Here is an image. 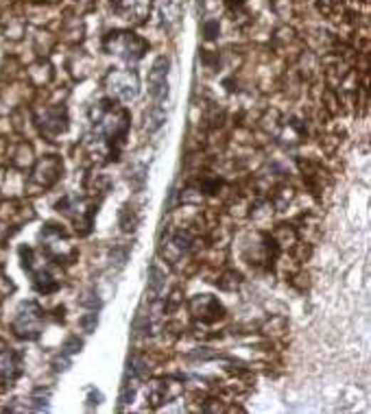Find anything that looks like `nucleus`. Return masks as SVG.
I'll return each mask as SVG.
<instances>
[{
	"instance_id": "6e6552de",
	"label": "nucleus",
	"mask_w": 371,
	"mask_h": 414,
	"mask_svg": "<svg viewBox=\"0 0 371 414\" xmlns=\"http://www.w3.org/2000/svg\"><path fill=\"white\" fill-rule=\"evenodd\" d=\"M162 288V272L157 268H151V290L157 292Z\"/></svg>"
},
{
	"instance_id": "20e7f679",
	"label": "nucleus",
	"mask_w": 371,
	"mask_h": 414,
	"mask_svg": "<svg viewBox=\"0 0 371 414\" xmlns=\"http://www.w3.org/2000/svg\"><path fill=\"white\" fill-rule=\"evenodd\" d=\"M168 57H160L155 59L153 68H151V75H149V92L153 96V100H162L168 94Z\"/></svg>"
},
{
	"instance_id": "423d86ee",
	"label": "nucleus",
	"mask_w": 371,
	"mask_h": 414,
	"mask_svg": "<svg viewBox=\"0 0 371 414\" xmlns=\"http://www.w3.org/2000/svg\"><path fill=\"white\" fill-rule=\"evenodd\" d=\"M164 120H166V114H164L160 107H153V110L147 114V131H149V133H155V131L164 124Z\"/></svg>"
},
{
	"instance_id": "f03ea898",
	"label": "nucleus",
	"mask_w": 371,
	"mask_h": 414,
	"mask_svg": "<svg viewBox=\"0 0 371 414\" xmlns=\"http://www.w3.org/2000/svg\"><path fill=\"white\" fill-rule=\"evenodd\" d=\"M14 331L20 338L33 340L42 334V312L36 303H22L14 321Z\"/></svg>"
},
{
	"instance_id": "0eeeda50",
	"label": "nucleus",
	"mask_w": 371,
	"mask_h": 414,
	"mask_svg": "<svg viewBox=\"0 0 371 414\" xmlns=\"http://www.w3.org/2000/svg\"><path fill=\"white\" fill-rule=\"evenodd\" d=\"M204 33H206V38H208V40H214V38L219 36V22H216V20L206 22V24H204Z\"/></svg>"
},
{
	"instance_id": "9d476101",
	"label": "nucleus",
	"mask_w": 371,
	"mask_h": 414,
	"mask_svg": "<svg viewBox=\"0 0 371 414\" xmlns=\"http://www.w3.org/2000/svg\"><path fill=\"white\" fill-rule=\"evenodd\" d=\"M243 3H245V0H227V5H229V7H241Z\"/></svg>"
},
{
	"instance_id": "39448f33",
	"label": "nucleus",
	"mask_w": 371,
	"mask_h": 414,
	"mask_svg": "<svg viewBox=\"0 0 371 414\" xmlns=\"http://www.w3.org/2000/svg\"><path fill=\"white\" fill-rule=\"evenodd\" d=\"M20 366H22L20 356L11 347H7V344H0V382L3 384L14 382L22 371Z\"/></svg>"
},
{
	"instance_id": "f257e3e1",
	"label": "nucleus",
	"mask_w": 371,
	"mask_h": 414,
	"mask_svg": "<svg viewBox=\"0 0 371 414\" xmlns=\"http://www.w3.org/2000/svg\"><path fill=\"white\" fill-rule=\"evenodd\" d=\"M105 48L116 53L118 57H122L127 61H138L145 57L149 44L131 31H116L105 38Z\"/></svg>"
},
{
	"instance_id": "7ed1b4c3",
	"label": "nucleus",
	"mask_w": 371,
	"mask_h": 414,
	"mask_svg": "<svg viewBox=\"0 0 371 414\" xmlns=\"http://www.w3.org/2000/svg\"><path fill=\"white\" fill-rule=\"evenodd\" d=\"M108 85L120 100H131L138 94V77L131 70H114L108 77Z\"/></svg>"
},
{
	"instance_id": "1a4fd4ad",
	"label": "nucleus",
	"mask_w": 371,
	"mask_h": 414,
	"mask_svg": "<svg viewBox=\"0 0 371 414\" xmlns=\"http://www.w3.org/2000/svg\"><path fill=\"white\" fill-rule=\"evenodd\" d=\"M81 325L85 327V331H92V329H94V325H96V314H90V317L81 319Z\"/></svg>"
}]
</instances>
